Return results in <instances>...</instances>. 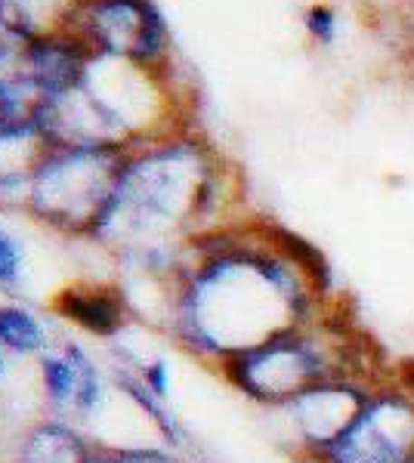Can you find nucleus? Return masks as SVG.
<instances>
[{
    "instance_id": "f257e3e1",
    "label": "nucleus",
    "mask_w": 414,
    "mask_h": 463,
    "mask_svg": "<svg viewBox=\"0 0 414 463\" xmlns=\"http://www.w3.org/2000/svg\"><path fill=\"white\" fill-rule=\"evenodd\" d=\"M328 288L325 260L306 241L278 229L226 226L192 241L164 337L217 368L322 318Z\"/></svg>"
},
{
    "instance_id": "f03ea898",
    "label": "nucleus",
    "mask_w": 414,
    "mask_h": 463,
    "mask_svg": "<svg viewBox=\"0 0 414 463\" xmlns=\"http://www.w3.org/2000/svg\"><path fill=\"white\" fill-rule=\"evenodd\" d=\"M359 353L362 346L334 318L322 316L260 346L229 355L214 371L254 405L275 411L328 380L356 377L374 383L365 364H359Z\"/></svg>"
},
{
    "instance_id": "7ed1b4c3",
    "label": "nucleus",
    "mask_w": 414,
    "mask_h": 463,
    "mask_svg": "<svg viewBox=\"0 0 414 463\" xmlns=\"http://www.w3.org/2000/svg\"><path fill=\"white\" fill-rule=\"evenodd\" d=\"M127 148L50 146L32 176L25 213L59 235L90 238Z\"/></svg>"
},
{
    "instance_id": "20e7f679",
    "label": "nucleus",
    "mask_w": 414,
    "mask_h": 463,
    "mask_svg": "<svg viewBox=\"0 0 414 463\" xmlns=\"http://www.w3.org/2000/svg\"><path fill=\"white\" fill-rule=\"evenodd\" d=\"M37 395H41V414L72 420L100 439L109 408L115 402L109 362L93 349V343L63 331L56 343L34 362Z\"/></svg>"
},
{
    "instance_id": "39448f33",
    "label": "nucleus",
    "mask_w": 414,
    "mask_h": 463,
    "mask_svg": "<svg viewBox=\"0 0 414 463\" xmlns=\"http://www.w3.org/2000/svg\"><path fill=\"white\" fill-rule=\"evenodd\" d=\"M313 463H414V392L378 386L356 423Z\"/></svg>"
},
{
    "instance_id": "423d86ee",
    "label": "nucleus",
    "mask_w": 414,
    "mask_h": 463,
    "mask_svg": "<svg viewBox=\"0 0 414 463\" xmlns=\"http://www.w3.org/2000/svg\"><path fill=\"white\" fill-rule=\"evenodd\" d=\"M374 390H378V383L356 377L328 380V383L313 386V390H306L303 395H297L294 402L275 411L288 420L294 442L303 451V458L313 460L315 454L334 445L356 423V417L362 414L368 395Z\"/></svg>"
},
{
    "instance_id": "0eeeda50",
    "label": "nucleus",
    "mask_w": 414,
    "mask_h": 463,
    "mask_svg": "<svg viewBox=\"0 0 414 463\" xmlns=\"http://www.w3.org/2000/svg\"><path fill=\"white\" fill-rule=\"evenodd\" d=\"M47 309L65 331L90 343H109L133 325L118 281H74L53 294Z\"/></svg>"
},
{
    "instance_id": "6e6552de",
    "label": "nucleus",
    "mask_w": 414,
    "mask_h": 463,
    "mask_svg": "<svg viewBox=\"0 0 414 463\" xmlns=\"http://www.w3.org/2000/svg\"><path fill=\"white\" fill-rule=\"evenodd\" d=\"M87 32L111 56L146 62L164 50L161 16L146 0H96L87 10Z\"/></svg>"
},
{
    "instance_id": "1a4fd4ad",
    "label": "nucleus",
    "mask_w": 414,
    "mask_h": 463,
    "mask_svg": "<svg viewBox=\"0 0 414 463\" xmlns=\"http://www.w3.org/2000/svg\"><path fill=\"white\" fill-rule=\"evenodd\" d=\"M47 137L32 118L25 121H0V211L28 207L32 176L47 155Z\"/></svg>"
},
{
    "instance_id": "9d476101",
    "label": "nucleus",
    "mask_w": 414,
    "mask_h": 463,
    "mask_svg": "<svg viewBox=\"0 0 414 463\" xmlns=\"http://www.w3.org/2000/svg\"><path fill=\"white\" fill-rule=\"evenodd\" d=\"M65 327L28 297H0V346L16 362H37Z\"/></svg>"
},
{
    "instance_id": "9b49d317",
    "label": "nucleus",
    "mask_w": 414,
    "mask_h": 463,
    "mask_svg": "<svg viewBox=\"0 0 414 463\" xmlns=\"http://www.w3.org/2000/svg\"><path fill=\"white\" fill-rule=\"evenodd\" d=\"M93 439L78 423L41 414L19 436L10 463H84Z\"/></svg>"
},
{
    "instance_id": "f8f14e48",
    "label": "nucleus",
    "mask_w": 414,
    "mask_h": 463,
    "mask_svg": "<svg viewBox=\"0 0 414 463\" xmlns=\"http://www.w3.org/2000/svg\"><path fill=\"white\" fill-rule=\"evenodd\" d=\"M84 463H189V460L183 454L170 451V448L152 442H137V445L93 442Z\"/></svg>"
},
{
    "instance_id": "ddd939ff",
    "label": "nucleus",
    "mask_w": 414,
    "mask_h": 463,
    "mask_svg": "<svg viewBox=\"0 0 414 463\" xmlns=\"http://www.w3.org/2000/svg\"><path fill=\"white\" fill-rule=\"evenodd\" d=\"M28 250L19 235L0 226V297H28Z\"/></svg>"
},
{
    "instance_id": "4468645a",
    "label": "nucleus",
    "mask_w": 414,
    "mask_h": 463,
    "mask_svg": "<svg viewBox=\"0 0 414 463\" xmlns=\"http://www.w3.org/2000/svg\"><path fill=\"white\" fill-rule=\"evenodd\" d=\"M306 28H310V34L315 37V41L331 43L334 28H337V19H334V13H331L328 6H313V10L306 13Z\"/></svg>"
},
{
    "instance_id": "2eb2a0df",
    "label": "nucleus",
    "mask_w": 414,
    "mask_h": 463,
    "mask_svg": "<svg viewBox=\"0 0 414 463\" xmlns=\"http://www.w3.org/2000/svg\"><path fill=\"white\" fill-rule=\"evenodd\" d=\"M13 364H16V358L6 353L4 346H0V392L6 390V383H10V374H13Z\"/></svg>"
},
{
    "instance_id": "dca6fc26",
    "label": "nucleus",
    "mask_w": 414,
    "mask_h": 463,
    "mask_svg": "<svg viewBox=\"0 0 414 463\" xmlns=\"http://www.w3.org/2000/svg\"><path fill=\"white\" fill-rule=\"evenodd\" d=\"M0 121H10V111H6V87H4V78H0Z\"/></svg>"
}]
</instances>
